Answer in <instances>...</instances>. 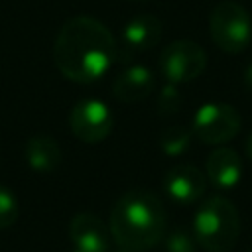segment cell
Wrapping results in <instances>:
<instances>
[{
	"label": "cell",
	"mask_w": 252,
	"mask_h": 252,
	"mask_svg": "<svg viewBox=\"0 0 252 252\" xmlns=\"http://www.w3.org/2000/svg\"><path fill=\"white\" fill-rule=\"evenodd\" d=\"M116 57L110 30L91 16L69 18L53 43V61L63 77L73 83H93L106 75Z\"/></svg>",
	"instance_id": "obj_1"
},
{
	"label": "cell",
	"mask_w": 252,
	"mask_h": 252,
	"mask_svg": "<svg viewBox=\"0 0 252 252\" xmlns=\"http://www.w3.org/2000/svg\"><path fill=\"white\" fill-rule=\"evenodd\" d=\"M108 228L120 248L132 252L148 250L165 234L163 203L148 189H132L114 203Z\"/></svg>",
	"instance_id": "obj_2"
},
{
	"label": "cell",
	"mask_w": 252,
	"mask_h": 252,
	"mask_svg": "<svg viewBox=\"0 0 252 252\" xmlns=\"http://www.w3.org/2000/svg\"><path fill=\"white\" fill-rule=\"evenodd\" d=\"M193 234L207 252H230L240 236L238 209L220 195L205 199L195 213Z\"/></svg>",
	"instance_id": "obj_3"
},
{
	"label": "cell",
	"mask_w": 252,
	"mask_h": 252,
	"mask_svg": "<svg viewBox=\"0 0 252 252\" xmlns=\"http://www.w3.org/2000/svg\"><path fill=\"white\" fill-rule=\"evenodd\" d=\"M209 32L219 49L226 53H240L248 47L252 37L250 14L238 2L222 0L209 16Z\"/></svg>",
	"instance_id": "obj_4"
},
{
	"label": "cell",
	"mask_w": 252,
	"mask_h": 252,
	"mask_svg": "<svg viewBox=\"0 0 252 252\" xmlns=\"http://www.w3.org/2000/svg\"><path fill=\"white\" fill-rule=\"evenodd\" d=\"M191 132L203 144L220 146L240 132V114L232 104L207 102L195 112Z\"/></svg>",
	"instance_id": "obj_5"
},
{
	"label": "cell",
	"mask_w": 252,
	"mask_h": 252,
	"mask_svg": "<svg viewBox=\"0 0 252 252\" xmlns=\"http://www.w3.org/2000/svg\"><path fill=\"white\" fill-rule=\"evenodd\" d=\"M207 67L205 49L191 39H177L159 53V71L167 83L181 85L195 81Z\"/></svg>",
	"instance_id": "obj_6"
},
{
	"label": "cell",
	"mask_w": 252,
	"mask_h": 252,
	"mask_svg": "<svg viewBox=\"0 0 252 252\" xmlns=\"http://www.w3.org/2000/svg\"><path fill=\"white\" fill-rule=\"evenodd\" d=\"M71 132L85 144H98L112 132V112L96 98L79 100L69 114Z\"/></svg>",
	"instance_id": "obj_7"
},
{
	"label": "cell",
	"mask_w": 252,
	"mask_h": 252,
	"mask_svg": "<svg viewBox=\"0 0 252 252\" xmlns=\"http://www.w3.org/2000/svg\"><path fill=\"white\" fill-rule=\"evenodd\" d=\"M163 189L171 201L179 205H193L207 191V175L191 163H179L165 173Z\"/></svg>",
	"instance_id": "obj_8"
},
{
	"label": "cell",
	"mask_w": 252,
	"mask_h": 252,
	"mask_svg": "<svg viewBox=\"0 0 252 252\" xmlns=\"http://www.w3.org/2000/svg\"><path fill=\"white\" fill-rule=\"evenodd\" d=\"M69 236L75 248L83 252H108L110 228L108 224L93 213H79L71 219Z\"/></svg>",
	"instance_id": "obj_9"
},
{
	"label": "cell",
	"mask_w": 252,
	"mask_h": 252,
	"mask_svg": "<svg viewBox=\"0 0 252 252\" xmlns=\"http://www.w3.org/2000/svg\"><path fill=\"white\" fill-rule=\"evenodd\" d=\"M205 175L217 189H232L242 179V159L232 148L220 146L209 154Z\"/></svg>",
	"instance_id": "obj_10"
},
{
	"label": "cell",
	"mask_w": 252,
	"mask_h": 252,
	"mask_svg": "<svg viewBox=\"0 0 252 252\" xmlns=\"http://www.w3.org/2000/svg\"><path fill=\"white\" fill-rule=\"evenodd\" d=\"M156 87L154 73L144 65H132L124 69L112 83V94L120 102L144 100Z\"/></svg>",
	"instance_id": "obj_11"
},
{
	"label": "cell",
	"mask_w": 252,
	"mask_h": 252,
	"mask_svg": "<svg viewBox=\"0 0 252 252\" xmlns=\"http://www.w3.org/2000/svg\"><path fill=\"white\" fill-rule=\"evenodd\" d=\"M161 20L152 14H140L128 20L122 28V39L130 49L146 51L159 43L161 39Z\"/></svg>",
	"instance_id": "obj_12"
},
{
	"label": "cell",
	"mask_w": 252,
	"mask_h": 252,
	"mask_svg": "<svg viewBox=\"0 0 252 252\" xmlns=\"http://www.w3.org/2000/svg\"><path fill=\"white\" fill-rule=\"evenodd\" d=\"M26 161L33 171L51 173L61 165V148L49 136H33L28 140L24 150Z\"/></svg>",
	"instance_id": "obj_13"
},
{
	"label": "cell",
	"mask_w": 252,
	"mask_h": 252,
	"mask_svg": "<svg viewBox=\"0 0 252 252\" xmlns=\"http://www.w3.org/2000/svg\"><path fill=\"white\" fill-rule=\"evenodd\" d=\"M193 132L185 126H169L159 134V148L167 156H179L185 154L191 146Z\"/></svg>",
	"instance_id": "obj_14"
},
{
	"label": "cell",
	"mask_w": 252,
	"mask_h": 252,
	"mask_svg": "<svg viewBox=\"0 0 252 252\" xmlns=\"http://www.w3.org/2000/svg\"><path fill=\"white\" fill-rule=\"evenodd\" d=\"M197 238L183 226L173 228L165 236V250L167 252H197Z\"/></svg>",
	"instance_id": "obj_15"
},
{
	"label": "cell",
	"mask_w": 252,
	"mask_h": 252,
	"mask_svg": "<svg viewBox=\"0 0 252 252\" xmlns=\"http://www.w3.org/2000/svg\"><path fill=\"white\" fill-rule=\"evenodd\" d=\"M18 220V199L6 185L0 183V228H10Z\"/></svg>",
	"instance_id": "obj_16"
},
{
	"label": "cell",
	"mask_w": 252,
	"mask_h": 252,
	"mask_svg": "<svg viewBox=\"0 0 252 252\" xmlns=\"http://www.w3.org/2000/svg\"><path fill=\"white\" fill-rule=\"evenodd\" d=\"M179 106H181V94H179V91H177V85L167 83V85L159 91L158 108H159L161 114H171V112H175Z\"/></svg>",
	"instance_id": "obj_17"
},
{
	"label": "cell",
	"mask_w": 252,
	"mask_h": 252,
	"mask_svg": "<svg viewBox=\"0 0 252 252\" xmlns=\"http://www.w3.org/2000/svg\"><path fill=\"white\" fill-rule=\"evenodd\" d=\"M244 85L252 91V61L246 65V69H244Z\"/></svg>",
	"instance_id": "obj_18"
},
{
	"label": "cell",
	"mask_w": 252,
	"mask_h": 252,
	"mask_svg": "<svg viewBox=\"0 0 252 252\" xmlns=\"http://www.w3.org/2000/svg\"><path fill=\"white\" fill-rule=\"evenodd\" d=\"M246 154H248V158L252 159V132H250V136H248V140H246Z\"/></svg>",
	"instance_id": "obj_19"
},
{
	"label": "cell",
	"mask_w": 252,
	"mask_h": 252,
	"mask_svg": "<svg viewBox=\"0 0 252 252\" xmlns=\"http://www.w3.org/2000/svg\"><path fill=\"white\" fill-rule=\"evenodd\" d=\"M116 252H132V250H124V248H122V250H116Z\"/></svg>",
	"instance_id": "obj_20"
},
{
	"label": "cell",
	"mask_w": 252,
	"mask_h": 252,
	"mask_svg": "<svg viewBox=\"0 0 252 252\" xmlns=\"http://www.w3.org/2000/svg\"><path fill=\"white\" fill-rule=\"evenodd\" d=\"M73 252H83V250H79V248H73Z\"/></svg>",
	"instance_id": "obj_21"
},
{
	"label": "cell",
	"mask_w": 252,
	"mask_h": 252,
	"mask_svg": "<svg viewBox=\"0 0 252 252\" xmlns=\"http://www.w3.org/2000/svg\"><path fill=\"white\" fill-rule=\"evenodd\" d=\"M246 252H252V246H250V248H248V250H246Z\"/></svg>",
	"instance_id": "obj_22"
}]
</instances>
